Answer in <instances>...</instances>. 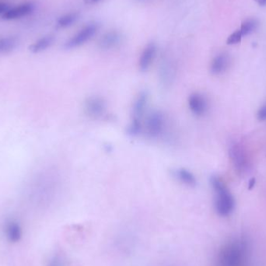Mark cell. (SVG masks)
<instances>
[{
  "label": "cell",
  "mask_w": 266,
  "mask_h": 266,
  "mask_svg": "<svg viewBox=\"0 0 266 266\" xmlns=\"http://www.w3.org/2000/svg\"><path fill=\"white\" fill-rule=\"evenodd\" d=\"M250 245L246 238H235L220 248L217 266H250Z\"/></svg>",
  "instance_id": "obj_1"
},
{
  "label": "cell",
  "mask_w": 266,
  "mask_h": 266,
  "mask_svg": "<svg viewBox=\"0 0 266 266\" xmlns=\"http://www.w3.org/2000/svg\"><path fill=\"white\" fill-rule=\"evenodd\" d=\"M210 181L215 195L214 207L217 214L222 217H228L234 210V198L220 178L213 175Z\"/></svg>",
  "instance_id": "obj_2"
},
{
  "label": "cell",
  "mask_w": 266,
  "mask_h": 266,
  "mask_svg": "<svg viewBox=\"0 0 266 266\" xmlns=\"http://www.w3.org/2000/svg\"><path fill=\"white\" fill-rule=\"evenodd\" d=\"M148 101L149 95L146 91L139 93L135 100L132 107V119L127 129L128 134L132 137L139 136L142 132V119L147 108Z\"/></svg>",
  "instance_id": "obj_3"
},
{
  "label": "cell",
  "mask_w": 266,
  "mask_h": 266,
  "mask_svg": "<svg viewBox=\"0 0 266 266\" xmlns=\"http://www.w3.org/2000/svg\"><path fill=\"white\" fill-rule=\"evenodd\" d=\"M165 126V116L161 111L154 110L145 117V135L150 139H156L161 137L164 133Z\"/></svg>",
  "instance_id": "obj_4"
},
{
  "label": "cell",
  "mask_w": 266,
  "mask_h": 266,
  "mask_svg": "<svg viewBox=\"0 0 266 266\" xmlns=\"http://www.w3.org/2000/svg\"><path fill=\"white\" fill-rule=\"evenodd\" d=\"M229 156L235 170L240 174H245L249 169V158L243 145L238 142L230 143L229 146Z\"/></svg>",
  "instance_id": "obj_5"
},
{
  "label": "cell",
  "mask_w": 266,
  "mask_h": 266,
  "mask_svg": "<svg viewBox=\"0 0 266 266\" xmlns=\"http://www.w3.org/2000/svg\"><path fill=\"white\" fill-rule=\"evenodd\" d=\"M98 29H99V26L98 23H92L86 25L66 42L64 48L66 49H73V48L81 46L95 36Z\"/></svg>",
  "instance_id": "obj_6"
},
{
  "label": "cell",
  "mask_w": 266,
  "mask_h": 266,
  "mask_svg": "<svg viewBox=\"0 0 266 266\" xmlns=\"http://www.w3.org/2000/svg\"><path fill=\"white\" fill-rule=\"evenodd\" d=\"M176 66L170 58H164L159 67V80L164 88H169L176 78Z\"/></svg>",
  "instance_id": "obj_7"
},
{
  "label": "cell",
  "mask_w": 266,
  "mask_h": 266,
  "mask_svg": "<svg viewBox=\"0 0 266 266\" xmlns=\"http://www.w3.org/2000/svg\"><path fill=\"white\" fill-rule=\"evenodd\" d=\"M107 104L104 98L97 95L90 96L84 102V111L91 119H98L106 112Z\"/></svg>",
  "instance_id": "obj_8"
},
{
  "label": "cell",
  "mask_w": 266,
  "mask_h": 266,
  "mask_svg": "<svg viewBox=\"0 0 266 266\" xmlns=\"http://www.w3.org/2000/svg\"><path fill=\"white\" fill-rule=\"evenodd\" d=\"M188 104L190 111L195 116H203L208 110L206 98L200 93H193L189 96Z\"/></svg>",
  "instance_id": "obj_9"
},
{
  "label": "cell",
  "mask_w": 266,
  "mask_h": 266,
  "mask_svg": "<svg viewBox=\"0 0 266 266\" xmlns=\"http://www.w3.org/2000/svg\"><path fill=\"white\" fill-rule=\"evenodd\" d=\"M35 5L33 3H25L21 5L7 10L6 13H4L3 18L7 20H17V19L30 15L31 13L35 11Z\"/></svg>",
  "instance_id": "obj_10"
},
{
  "label": "cell",
  "mask_w": 266,
  "mask_h": 266,
  "mask_svg": "<svg viewBox=\"0 0 266 266\" xmlns=\"http://www.w3.org/2000/svg\"><path fill=\"white\" fill-rule=\"evenodd\" d=\"M157 55V45L155 43L148 44L142 51L139 61V70L146 72L152 66Z\"/></svg>",
  "instance_id": "obj_11"
},
{
  "label": "cell",
  "mask_w": 266,
  "mask_h": 266,
  "mask_svg": "<svg viewBox=\"0 0 266 266\" xmlns=\"http://www.w3.org/2000/svg\"><path fill=\"white\" fill-rule=\"evenodd\" d=\"M122 35L117 31H111L104 34L99 39L98 47L101 50L108 51L116 48L122 42Z\"/></svg>",
  "instance_id": "obj_12"
},
{
  "label": "cell",
  "mask_w": 266,
  "mask_h": 266,
  "mask_svg": "<svg viewBox=\"0 0 266 266\" xmlns=\"http://www.w3.org/2000/svg\"><path fill=\"white\" fill-rule=\"evenodd\" d=\"M6 238L10 243H18L23 237V229L18 222L10 220L6 223L4 227Z\"/></svg>",
  "instance_id": "obj_13"
},
{
  "label": "cell",
  "mask_w": 266,
  "mask_h": 266,
  "mask_svg": "<svg viewBox=\"0 0 266 266\" xmlns=\"http://www.w3.org/2000/svg\"><path fill=\"white\" fill-rule=\"evenodd\" d=\"M230 58L228 54L223 52L220 53L214 57L210 65V72L212 74L220 75L226 72L230 66Z\"/></svg>",
  "instance_id": "obj_14"
},
{
  "label": "cell",
  "mask_w": 266,
  "mask_h": 266,
  "mask_svg": "<svg viewBox=\"0 0 266 266\" xmlns=\"http://www.w3.org/2000/svg\"><path fill=\"white\" fill-rule=\"evenodd\" d=\"M172 175L178 182L188 187H195L197 185V179L193 173L184 167L174 169L172 171Z\"/></svg>",
  "instance_id": "obj_15"
},
{
  "label": "cell",
  "mask_w": 266,
  "mask_h": 266,
  "mask_svg": "<svg viewBox=\"0 0 266 266\" xmlns=\"http://www.w3.org/2000/svg\"><path fill=\"white\" fill-rule=\"evenodd\" d=\"M54 41H55V38L51 36V35L43 37V38H40V39L37 41L36 42H35V43L32 44V45L29 47V50H30L32 53H35V54L42 52V51H45L47 48L51 47Z\"/></svg>",
  "instance_id": "obj_16"
},
{
  "label": "cell",
  "mask_w": 266,
  "mask_h": 266,
  "mask_svg": "<svg viewBox=\"0 0 266 266\" xmlns=\"http://www.w3.org/2000/svg\"><path fill=\"white\" fill-rule=\"evenodd\" d=\"M19 40L16 37H6L0 38V55L11 52L17 48Z\"/></svg>",
  "instance_id": "obj_17"
},
{
  "label": "cell",
  "mask_w": 266,
  "mask_h": 266,
  "mask_svg": "<svg viewBox=\"0 0 266 266\" xmlns=\"http://www.w3.org/2000/svg\"><path fill=\"white\" fill-rule=\"evenodd\" d=\"M79 19V13H70L60 17L57 22V26L60 28H66L68 26H72L73 23H76Z\"/></svg>",
  "instance_id": "obj_18"
},
{
  "label": "cell",
  "mask_w": 266,
  "mask_h": 266,
  "mask_svg": "<svg viewBox=\"0 0 266 266\" xmlns=\"http://www.w3.org/2000/svg\"><path fill=\"white\" fill-rule=\"evenodd\" d=\"M258 21L255 19H248V20H245L244 23H242L239 30H240L242 36L245 37L255 32L256 29L258 28Z\"/></svg>",
  "instance_id": "obj_19"
},
{
  "label": "cell",
  "mask_w": 266,
  "mask_h": 266,
  "mask_svg": "<svg viewBox=\"0 0 266 266\" xmlns=\"http://www.w3.org/2000/svg\"><path fill=\"white\" fill-rule=\"evenodd\" d=\"M47 266H66V258L62 254H54L48 260Z\"/></svg>",
  "instance_id": "obj_20"
},
{
  "label": "cell",
  "mask_w": 266,
  "mask_h": 266,
  "mask_svg": "<svg viewBox=\"0 0 266 266\" xmlns=\"http://www.w3.org/2000/svg\"><path fill=\"white\" fill-rule=\"evenodd\" d=\"M242 38L243 36H242L240 30L235 31L227 38V45H236V44L240 43L242 42Z\"/></svg>",
  "instance_id": "obj_21"
},
{
  "label": "cell",
  "mask_w": 266,
  "mask_h": 266,
  "mask_svg": "<svg viewBox=\"0 0 266 266\" xmlns=\"http://www.w3.org/2000/svg\"><path fill=\"white\" fill-rule=\"evenodd\" d=\"M257 117L259 121H266V104L263 105L258 110V113H257Z\"/></svg>",
  "instance_id": "obj_22"
},
{
  "label": "cell",
  "mask_w": 266,
  "mask_h": 266,
  "mask_svg": "<svg viewBox=\"0 0 266 266\" xmlns=\"http://www.w3.org/2000/svg\"><path fill=\"white\" fill-rule=\"evenodd\" d=\"M10 10V6L6 3H0V14L6 13L7 10Z\"/></svg>",
  "instance_id": "obj_23"
},
{
  "label": "cell",
  "mask_w": 266,
  "mask_h": 266,
  "mask_svg": "<svg viewBox=\"0 0 266 266\" xmlns=\"http://www.w3.org/2000/svg\"><path fill=\"white\" fill-rule=\"evenodd\" d=\"M255 182H256V180H255V178L251 179V180L249 181V183H248V189H253V188L255 187Z\"/></svg>",
  "instance_id": "obj_24"
},
{
  "label": "cell",
  "mask_w": 266,
  "mask_h": 266,
  "mask_svg": "<svg viewBox=\"0 0 266 266\" xmlns=\"http://www.w3.org/2000/svg\"><path fill=\"white\" fill-rule=\"evenodd\" d=\"M260 6H265L266 5V0H255Z\"/></svg>",
  "instance_id": "obj_25"
},
{
  "label": "cell",
  "mask_w": 266,
  "mask_h": 266,
  "mask_svg": "<svg viewBox=\"0 0 266 266\" xmlns=\"http://www.w3.org/2000/svg\"><path fill=\"white\" fill-rule=\"evenodd\" d=\"M138 2H145V1H147V0H137Z\"/></svg>",
  "instance_id": "obj_26"
},
{
  "label": "cell",
  "mask_w": 266,
  "mask_h": 266,
  "mask_svg": "<svg viewBox=\"0 0 266 266\" xmlns=\"http://www.w3.org/2000/svg\"><path fill=\"white\" fill-rule=\"evenodd\" d=\"M91 2H98V1H99V0H91Z\"/></svg>",
  "instance_id": "obj_27"
}]
</instances>
